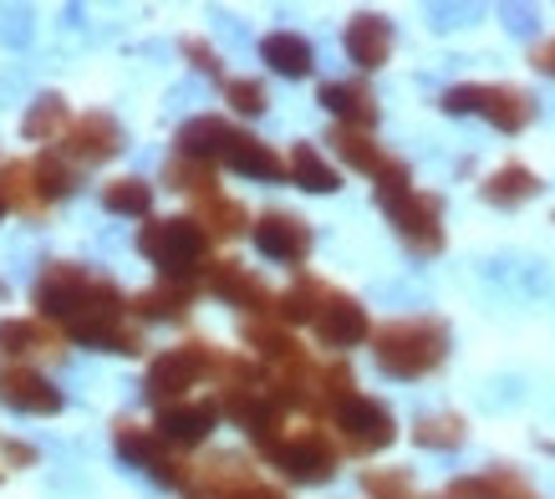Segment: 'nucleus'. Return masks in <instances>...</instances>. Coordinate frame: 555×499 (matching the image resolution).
Instances as JSON below:
<instances>
[{
  "instance_id": "nucleus-42",
  "label": "nucleus",
  "mask_w": 555,
  "mask_h": 499,
  "mask_svg": "<svg viewBox=\"0 0 555 499\" xmlns=\"http://www.w3.org/2000/svg\"><path fill=\"white\" fill-rule=\"evenodd\" d=\"M0 219H5V200H0Z\"/></svg>"
},
{
  "instance_id": "nucleus-18",
  "label": "nucleus",
  "mask_w": 555,
  "mask_h": 499,
  "mask_svg": "<svg viewBox=\"0 0 555 499\" xmlns=\"http://www.w3.org/2000/svg\"><path fill=\"white\" fill-rule=\"evenodd\" d=\"M260 56H266L270 72H281V77H311V67H317L311 41L296 31H270L266 41H260Z\"/></svg>"
},
{
  "instance_id": "nucleus-13",
  "label": "nucleus",
  "mask_w": 555,
  "mask_h": 499,
  "mask_svg": "<svg viewBox=\"0 0 555 499\" xmlns=\"http://www.w3.org/2000/svg\"><path fill=\"white\" fill-rule=\"evenodd\" d=\"M219 408L215 402H173V408H164L158 413V438L169 444V449H194V444H204L209 438V428H215Z\"/></svg>"
},
{
  "instance_id": "nucleus-40",
  "label": "nucleus",
  "mask_w": 555,
  "mask_h": 499,
  "mask_svg": "<svg viewBox=\"0 0 555 499\" xmlns=\"http://www.w3.org/2000/svg\"><path fill=\"white\" fill-rule=\"evenodd\" d=\"M0 453H5V464H16V469H31L36 464V449H31V444H16V438H5V444H0Z\"/></svg>"
},
{
  "instance_id": "nucleus-32",
  "label": "nucleus",
  "mask_w": 555,
  "mask_h": 499,
  "mask_svg": "<svg viewBox=\"0 0 555 499\" xmlns=\"http://www.w3.org/2000/svg\"><path fill=\"white\" fill-rule=\"evenodd\" d=\"M31 168H36V189H41V200H67L72 189H77V168L62 158L56 149H47L41 158H31Z\"/></svg>"
},
{
  "instance_id": "nucleus-19",
  "label": "nucleus",
  "mask_w": 555,
  "mask_h": 499,
  "mask_svg": "<svg viewBox=\"0 0 555 499\" xmlns=\"http://www.w3.org/2000/svg\"><path fill=\"white\" fill-rule=\"evenodd\" d=\"M479 113L500 128V133H520V128H530V117H535V102H530V92H520V87H485V107Z\"/></svg>"
},
{
  "instance_id": "nucleus-33",
  "label": "nucleus",
  "mask_w": 555,
  "mask_h": 499,
  "mask_svg": "<svg viewBox=\"0 0 555 499\" xmlns=\"http://www.w3.org/2000/svg\"><path fill=\"white\" fill-rule=\"evenodd\" d=\"M423 449H459L464 444V418L454 413H434V418H418V428H413Z\"/></svg>"
},
{
  "instance_id": "nucleus-43",
  "label": "nucleus",
  "mask_w": 555,
  "mask_h": 499,
  "mask_svg": "<svg viewBox=\"0 0 555 499\" xmlns=\"http://www.w3.org/2000/svg\"><path fill=\"white\" fill-rule=\"evenodd\" d=\"M0 296H5V285H0Z\"/></svg>"
},
{
  "instance_id": "nucleus-8",
  "label": "nucleus",
  "mask_w": 555,
  "mask_h": 499,
  "mask_svg": "<svg viewBox=\"0 0 555 499\" xmlns=\"http://www.w3.org/2000/svg\"><path fill=\"white\" fill-rule=\"evenodd\" d=\"M204 285H209L219 300L240 306V311H255V317L275 311V296L266 291V281H260V276H250V266H240V260H209Z\"/></svg>"
},
{
  "instance_id": "nucleus-30",
  "label": "nucleus",
  "mask_w": 555,
  "mask_h": 499,
  "mask_svg": "<svg viewBox=\"0 0 555 499\" xmlns=\"http://www.w3.org/2000/svg\"><path fill=\"white\" fill-rule=\"evenodd\" d=\"M332 149L341 153V164H352V168H362V174H372L377 179V168L387 164V153L372 143V133H362V128H332Z\"/></svg>"
},
{
  "instance_id": "nucleus-3",
  "label": "nucleus",
  "mask_w": 555,
  "mask_h": 499,
  "mask_svg": "<svg viewBox=\"0 0 555 499\" xmlns=\"http://www.w3.org/2000/svg\"><path fill=\"white\" fill-rule=\"evenodd\" d=\"M209 362H215L209 342H184V347H169L164 357H153L143 393H149V402H158V413H164V408H173V402H184V393L199 383L204 372H209Z\"/></svg>"
},
{
  "instance_id": "nucleus-5",
  "label": "nucleus",
  "mask_w": 555,
  "mask_h": 499,
  "mask_svg": "<svg viewBox=\"0 0 555 499\" xmlns=\"http://www.w3.org/2000/svg\"><path fill=\"white\" fill-rule=\"evenodd\" d=\"M87 291H92V276L77 260H47L36 270V311H41V321H62L67 327L82 311Z\"/></svg>"
},
{
  "instance_id": "nucleus-38",
  "label": "nucleus",
  "mask_w": 555,
  "mask_h": 499,
  "mask_svg": "<svg viewBox=\"0 0 555 499\" xmlns=\"http://www.w3.org/2000/svg\"><path fill=\"white\" fill-rule=\"evenodd\" d=\"M367 495H377V499H408V474L403 469H392V474H367Z\"/></svg>"
},
{
  "instance_id": "nucleus-24",
  "label": "nucleus",
  "mask_w": 555,
  "mask_h": 499,
  "mask_svg": "<svg viewBox=\"0 0 555 499\" xmlns=\"http://www.w3.org/2000/svg\"><path fill=\"white\" fill-rule=\"evenodd\" d=\"M21 133L31 138V143H56V138H67V133H72L67 102L56 98V92L36 98V102H31V113H26V123H21Z\"/></svg>"
},
{
  "instance_id": "nucleus-37",
  "label": "nucleus",
  "mask_w": 555,
  "mask_h": 499,
  "mask_svg": "<svg viewBox=\"0 0 555 499\" xmlns=\"http://www.w3.org/2000/svg\"><path fill=\"white\" fill-rule=\"evenodd\" d=\"M179 51H184V56H189V62H194L199 72H209V77H219V72H224V67H219V51L209 47L204 36H184V41H179Z\"/></svg>"
},
{
  "instance_id": "nucleus-27",
  "label": "nucleus",
  "mask_w": 555,
  "mask_h": 499,
  "mask_svg": "<svg viewBox=\"0 0 555 499\" xmlns=\"http://www.w3.org/2000/svg\"><path fill=\"white\" fill-rule=\"evenodd\" d=\"M209 230V240H235V234L250 230V215H245V204L224 200V194H209V200H199V215H194Z\"/></svg>"
},
{
  "instance_id": "nucleus-34",
  "label": "nucleus",
  "mask_w": 555,
  "mask_h": 499,
  "mask_svg": "<svg viewBox=\"0 0 555 499\" xmlns=\"http://www.w3.org/2000/svg\"><path fill=\"white\" fill-rule=\"evenodd\" d=\"M413 194V174H408L403 158H387L383 168H377V204L383 209H398V204Z\"/></svg>"
},
{
  "instance_id": "nucleus-9",
  "label": "nucleus",
  "mask_w": 555,
  "mask_h": 499,
  "mask_svg": "<svg viewBox=\"0 0 555 499\" xmlns=\"http://www.w3.org/2000/svg\"><path fill=\"white\" fill-rule=\"evenodd\" d=\"M122 149V128L113 123L107 113H87V117H77L72 123V133H67V143H62V158H67L72 168H92V164H107L113 153Z\"/></svg>"
},
{
  "instance_id": "nucleus-35",
  "label": "nucleus",
  "mask_w": 555,
  "mask_h": 499,
  "mask_svg": "<svg viewBox=\"0 0 555 499\" xmlns=\"http://www.w3.org/2000/svg\"><path fill=\"white\" fill-rule=\"evenodd\" d=\"M224 102H230L235 113H245V117H255V113H266L270 107L266 87L255 82V77H230V82H224Z\"/></svg>"
},
{
  "instance_id": "nucleus-28",
  "label": "nucleus",
  "mask_w": 555,
  "mask_h": 499,
  "mask_svg": "<svg viewBox=\"0 0 555 499\" xmlns=\"http://www.w3.org/2000/svg\"><path fill=\"white\" fill-rule=\"evenodd\" d=\"M291 179L301 183V189H311V194H332V189H341L337 168L321 158L317 143H296V149H291Z\"/></svg>"
},
{
  "instance_id": "nucleus-2",
  "label": "nucleus",
  "mask_w": 555,
  "mask_h": 499,
  "mask_svg": "<svg viewBox=\"0 0 555 499\" xmlns=\"http://www.w3.org/2000/svg\"><path fill=\"white\" fill-rule=\"evenodd\" d=\"M138 255L164 270V281H194L199 260L209 255V230L194 215L173 219H149L138 230Z\"/></svg>"
},
{
  "instance_id": "nucleus-4",
  "label": "nucleus",
  "mask_w": 555,
  "mask_h": 499,
  "mask_svg": "<svg viewBox=\"0 0 555 499\" xmlns=\"http://www.w3.org/2000/svg\"><path fill=\"white\" fill-rule=\"evenodd\" d=\"M332 428H337L347 453H377L398 438L392 413H387L377 398H367V393H352L347 402H337V408H332Z\"/></svg>"
},
{
  "instance_id": "nucleus-39",
  "label": "nucleus",
  "mask_w": 555,
  "mask_h": 499,
  "mask_svg": "<svg viewBox=\"0 0 555 499\" xmlns=\"http://www.w3.org/2000/svg\"><path fill=\"white\" fill-rule=\"evenodd\" d=\"M443 107H449V113H479V107H485V87L479 82L449 87V92H443Z\"/></svg>"
},
{
  "instance_id": "nucleus-7",
  "label": "nucleus",
  "mask_w": 555,
  "mask_h": 499,
  "mask_svg": "<svg viewBox=\"0 0 555 499\" xmlns=\"http://www.w3.org/2000/svg\"><path fill=\"white\" fill-rule=\"evenodd\" d=\"M392 215V225H398V234H403V245L413 250V255H438L443 250V204H438V194H408L398 209H387Z\"/></svg>"
},
{
  "instance_id": "nucleus-1",
  "label": "nucleus",
  "mask_w": 555,
  "mask_h": 499,
  "mask_svg": "<svg viewBox=\"0 0 555 499\" xmlns=\"http://www.w3.org/2000/svg\"><path fill=\"white\" fill-rule=\"evenodd\" d=\"M372 357L387 378H423L449 357V327L438 317H398L372 332Z\"/></svg>"
},
{
  "instance_id": "nucleus-14",
  "label": "nucleus",
  "mask_w": 555,
  "mask_h": 499,
  "mask_svg": "<svg viewBox=\"0 0 555 499\" xmlns=\"http://www.w3.org/2000/svg\"><path fill=\"white\" fill-rule=\"evenodd\" d=\"M235 133H240V128H230L224 117H189L173 143H179V153H184V158H199V164H224V153H230Z\"/></svg>"
},
{
  "instance_id": "nucleus-29",
  "label": "nucleus",
  "mask_w": 555,
  "mask_h": 499,
  "mask_svg": "<svg viewBox=\"0 0 555 499\" xmlns=\"http://www.w3.org/2000/svg\"><path fill=\"white\" fill-rule=\"evenodd\" d=\"M164 179H169V189L189 194L194 204L209 200V194H219L215 189V164H199V158H184V153H173L169 164H164Z\"/></svg>"
},
{
  "instance_id": "nucleus-26",
  "label": "nucleus",
  "mask_w": 555,
  "mask_h": 499,
  "mask_svg": "<svg viewBox=\"0 0 555 499\" xmlns=\"http://www.w3.org/2000/svg\"><path fill=\"white\" fill-rule=\"evenodd\" d=\"M0 200H5V209H21V215H41V209H47L41 189H36V168L31 164H5L0 168Z\"/></svg>"
},
{
  "instance_id": "nucleus-23",
  "label": "nucleus",
  "mask_w": 555,
  "mask_h": 499,
  "mask_svg": "<svg viewBox=\"0 0 555 499\" xmlns=\"http://www.w3.org/2000/svg\"><path fill=\"white\" fill-rule=\"evenodd\" d=\"M535 194H540V179H535V174H530L525 164L494 168V174H489V183H485V200L500 204V209H515V204L535 200Z\"/></svg>"
},
{
  "instance_id": "nucleus-20",
  "label": "nucleus",
  "mask_w": 555,
  "mask_h": 499,
  "mask_svg": "<svg viewBox=\"0 0 555 499\" xmlns=\"http://www.w3.org/2000/svg\"><path fill=\"white\" fill-rule=\"evenodd\" d=\"M224 164L235 168V174H245V179H286V164H281L275 149L260 143L255 133H235L230 153H224Z\"/></svg>"
},
{
  "instance_id": "nucleus-22",
  "label": "nucleus",
  "mask_w": 555,
  "mask_h": 499,
  "mask_svg": "<svg viewBox=\"0 0 555 499\" xmlns=\"http://www.w3.org/2000/svg\"><path fill=\"white\" fill-rule=\"evenodd\" d=\"M326 285L317 281V276H301V281L291 285L286 296H275V321L281 327H296V321H317L321 317V306H326Z\"/></svg>"
},
{
  "instance_id": "nucleus-21",
  "label": "nucleus",
  "mask_w": 555,
  "mask_h": 499,
  "mask_svg": "<svg viewBox=\"0 0 555 499\" xmlns=\"http://www.w3.org/2000/svg\"><path fill=\"white\" fill-rule=\"evenodd\" d=\"M113 444H118V453L128 459V464L149 469V474L164 464V453H169V444H164L158 433L138 428V423H128V418H118V423H113Z\"/></svg>"
},
{
  "instance_id": "nucleus-6",
  "label": "nucleus",
  "mask_w": 555,
  "mask_h": 499,
  "mask_svg": "<svg viewBox=\"0 0 555 499\" xmlns=\"http://www.w3.org/2000/svg\"><path fill=\"white\" fill-rule=\"evenodd\" d=\"M270 464L296 484H321L337 474V449H332V438L321 428H296L281 438V449L270 453Z\"/></svg>"
},
{
  "instance_id": "nucleus-11",
  "label": "nucleus",
  "mask_w": 555,
  "mask_h": 499,
  "mask_svg": "<svg viewBox=\"0 0 555 499\" xmlns=\"http://www.w3.org/2000/svg\"><path fill=\"white\" fill-rule=\"evenodd\" d=\"M250 234H255V245H260V255L281 260V266H301L306 255H311V230H306V219L286 215V209L260 215Z\"/></svg>"
},
{
  "instance_id": "nucleus-15",
  "label": "nucleus",
  "mask_w": 555,
  "mask_h": 499,
  "mask_svg": "<svg viewBox=\"0 0 555 499\" xmlns=\"http://www.w3.org/2000/svg\"><path fill=\"white\" fill-rule=\"evenodd\" d=\"M317 102L337 117L341 128H362V133H367L372 123H377V98H372L362 82H321Z\"/></svg>"
},
{
  "instance_id": "nucleus-16",
  "label": "nucleus",
  "mask_w": 555,
  "mask_h": 499,
  "mask_svg": "<svg viewBox=\"0 0 555 499\" xmlns=\"http://www.w3.org/2000/svg\"><path fill=\"white\" fill-rule=\"evenodd\" d=\"M347 56H352L362 72H377L392 56V26H387L383 16H372V11H362V16H352V26H347Z\"/></svg>"
},
{
  "instance_id": "nucleus-25",
  "label": "nucleus",
  "mask_w": 555,
  "mask_h": 499,
  "mask_svg": "<svg viewBox=\"0 0 555 499\" xmlns=\"http://www.w3.org/2000/svg\"><path fill=\"white\" fill-rule=\"evenodd\" d=\"M102 209H107V215H128V219H149L153 215V183L133 179V174L102 183Z\"/></svg>"
},
{
  "instance_id": "nucleus-41",
  "label": "nucleus",
  "mask_w": 555,
  "mask_h": 499,
  "mask_svg": "<svg viewBox=\"0 0 555 499\" xmlns=\"http://www.w3.org/2000/svg\"><path fill=\"white\" fill-rule=\"evenodd\" d=\"M530 62H535V67L545 72V77H555V36H545V41H540L535 51H530Z\"/></svg>"
},
{
  "instance_id": "nucleus-17",
  "label": "nucleus",
  "mask_w": 555,
  "mask_h": 499,
  "mask_svg": "<svg viewBox=\"0 0 555 499\" xmlns=\"http://www.w3.org/2000/svg\"><path fill=\"white\" fill-rule=\"evenodd\" d=\"M194 291H199L194 281H158L153 291L133 296L128 311H133L138 321H184L189 311H194Z\"/></svg>"
},
{
  "instance_id": "nucleus-10",
  "label": "nucleus",
  "mask_w": 555,
  "mask_h": 499,
  "mask_svg": "<svg viewBox=\"0 0 555 499\" xmlns=\"http://www.w3.org/2000/svg\"><path fill=\"white\" fill-rule=\"evenodd\" d=\"M0 398L5 408H16V413H31V418H51L62 413V387L51 383L47 372H36V367H5L0 372Z\"/></svg>"
},
{
  "instance_id": "nucleus-31",
  "label": "nucleus",
  "mask_w": 555,
  "mask_h": 499,
  "mask_svg": "<svg viewBox=\"0 0 555 499\" xmlns=\"http://www.w3.org/2000/svg\"><path fill=\"white\" fill-rule=\"evenodd\" d=\"M245 347H255V357H266V362L275 367V362H286V357H296L301 342H296L281 321H245Z\"/></svg>"
},
{
  "instance_id": "nucleus-36",
  "label": "nucleus",
  "mask_w": 555,
  "mask_h": 499,
  "mask_svg": "<svg viewBox=\"0 0 555 499\" xmlns=\"http://www.w3.org/2000/svg\"><path fill=\"white\" fill-rule=\"evenodd\" d=\"M485 499H535V495L525 489L520 474H509V469H494V474H485Z\"/></svg>"
},
{
  "instance_id": "nucleus-12",
  "label": "nucleus",
  "mask_w": 555,
  "mask_h": 499,
  "mask_svg": "<svg viewBox=\"0 0 555 499\" xmlns=\"http://www.w3.org/2000/svg\"><path fill=\"white\" fill-rule=\"evenodd\" d=\"M311 327H317V336L326 342V347H357V342H367L372 336L367 311H362L352 296H341V291L326 296V306H321V317L311 321Z\"/></svg>"
}]
</instances>
